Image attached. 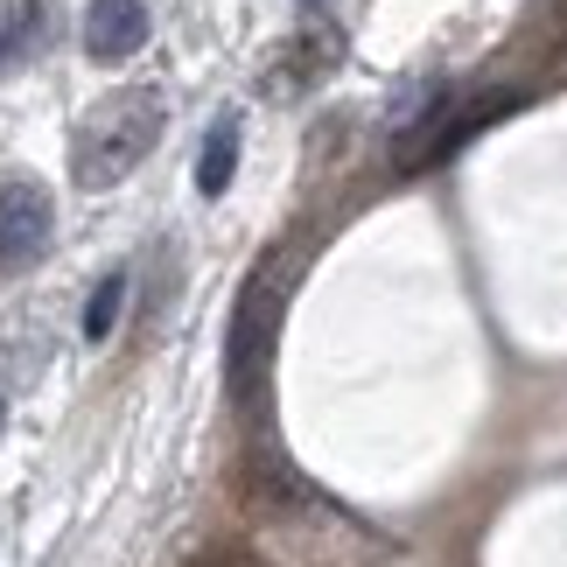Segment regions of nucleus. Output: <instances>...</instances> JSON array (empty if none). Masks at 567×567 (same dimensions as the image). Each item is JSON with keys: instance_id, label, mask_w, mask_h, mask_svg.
Returning <instances> with one entry per match:
<instances>
[{"instance_id": "obj_1", "label": "nucleus", "mask_w": 567, "mask_h": 567, "mask_svg": "<svg viewBox=\"0 0 567 567\" xmlns=\"http://www.w3.org/2000/svg\"><path fill=\"white\" fill-rule=\"evenodd\" d=\"M162 99L147 84H126V92H105L92 113L78 120L71 141V183L78 189H113L147 162V147L162 141Z\"/></svg>"}, {"instance_id": "obj_2", "label": "nucleus", "mask_w": 567, "mask_h": 567, "mask_svg": "<svg viewBox=\"0 0 567 567\" xmlns=\"http://www.w3.org/2000/svg\"><path fill=\"white\" fill-rule=\"evenodd\" d=\"M280 309H288V288L274 274H252L238 288V309H231V337H225V379H231V400H252L259 379L274 364V337H280Z\"/></svg>"}, {"instance_id": "obj_3", "label": "nucleus", "mask_w": 567, "mask_h": 567, "mask_svg": "<svg viewBox=\"0 0 567 567\" xmlns=\"http://www.w3.org/2000/svg\"><path fill=\"white\" fill-rule=\"evenodd\" d=\"M56 238V204L35 176H0V274H29Z\"/></svg>"}, {"instance_id": "obj_4", "label": "nucleus", "mask_w": 567, "mask_h": 567, "mask_svg": "<svg viewBox=\"0 0 567 567\" xmlns=\"http://www.w3.org/2000/svg\"><path fill=\"white\" fill-rule=\"evenodd\" d=\"M449 105H455V99H449ZM449 105H442V120H434L427 134L413 141V155H406L400 168H427V162H449L455 147H463V141H476V134H484L491 120H505V113H512L518 99H512V92H491V99H476V105H463V113H449Z\"/></svg>"}, {"instance_id": "obj_5", "label": "nucleus", "mask_w": 567, "mask_h": 567, "mask_svg": "<svg viewBox=\"0 0 567 567\" xmlns=\"http://www.w3.org/2000/svg\"><path fill=\"white\" fill-rule=\"evenodd\" d=\"M147 42V0H92L84 8V56L126 63Z\"/></svg>"}, {"instance_id": "obj_6", "label": "nucleus", "mask_w": 567, "mask_h": 567, "mask_svg": "<svg viewBox=\"0 0 567 567\" xmlns=\"http://www.w3.org/2000/svg\"><path fill=\"white\" fill-rule=\"evenodd\" d=\"M231 176H238V120L225 113L204 134V155H196V196H225Z\"/></svg>"}, {"instance_id": "obj_7", "label": "nucleus", "mask_w": 567, "mask_h": 567, "mask_svg": "<svg viewBox=\"0 0 567 567\" xmlns=\"http://www.w3.org/2000/svg\"><path fill=\"white\" fill-rule=\"evenodd\" d=\"M330 63H337V35H330V29H301V35H295V50L280 56V71H274V92L288 99L295 84L322 78V71H330Z\"/></svg>"}, {"instance_id": "obj_8", "label": "nucleus", "mask_w": 567, "mask_h": 567, "mask_svg": "<svg viewBox=\"0 0 567 567\" xmlns=\"http://www.w3.org/2000/svg\"><path fill=\"white\" fill-rule=\"evenodd\" d=\"M120 309H126V274H105L99 288H92V301H84V337L105 343V337H113V322H120Z\"/></svg>"}, {"instance_id": "obj_9", "label": "nucleus", "mask_w": 567, "mask_h": 567, "mask_svg": "<svg viewBox=\"0 0 567 567\" xmlns=\"http://www.w3.org/2000/svg\"><path fill=\"white\" fill-rule=\"evenodd\" d=\"M29 42H42V8H35V0H21L14 21H8V42H0V63H21V56H29Z\"/></svg>"}, {"instance_id": "obj_10", "label": "nucleus", "mask_w": 567, "mask_h": 567, "mask_svg": "<svg viewBox=\"0 0 567 567\" xmlns=\"http://www.w3.org/2000/svg\"><path fill=\"white\" fill-rule=\"evenodd\" d=\"M183 567H259L246 547H204V554H189Z\"/></svg>"}, {"instance_id": "obj_11", "label": "nucleus", "mask_w": 567, "mask_h": 567, "mask_svg": "<svg viewBox=\"0 0 567 567\" xmlns=\"http://www.w3.org/2000/svg\"><path fill=\"white\" fill-rule=\"evenodd\" d=\"M560 50H567V8H560Z\"/></svg>"}, {"instance_id": "obj_12", "label": "nucleus", "mask_w": 567, "mask_h": 567, "mask_svg": "<svg viewBox=\"0 0 567 567\" xmlns=\"http://www.w3.org/2000/svg\"><path fill=\"white\" fill-rule=\"evenodd\" d=\"M0 427H8V400H0Z\"/></svg>"}, {"instance_id": "obj_13", "label": "nucleus", "mask_w": 567, "mask_h": 567, "mask_svg": "<svg viewBox=\"0 0 567 567\" xmlns=\"http://www.w3.org/2000/svg\"><path fill=\"white\" fill-rule=\"evenodd\" d=\"M309 8H316V0H309Z\"/></svg>"}]
</instances>
